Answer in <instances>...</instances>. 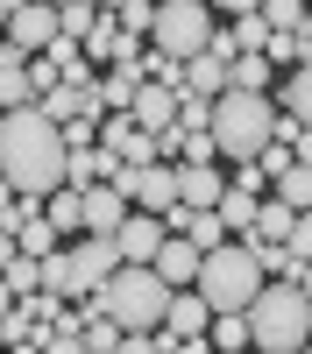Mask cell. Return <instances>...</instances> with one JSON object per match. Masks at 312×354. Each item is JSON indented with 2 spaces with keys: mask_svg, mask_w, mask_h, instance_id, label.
Segmentation results:
<instances>
[{
  "mask_svg": "<svg viewBox=\"0 0 312 354\" xmlns=\"http://www.w3.org/2000/svg\"><path fill=\"white\" fill-rule=\"evenodd\" d=\"M170 283L156 262H121L107 283H100V305L121 319V326H163V312H170Z\"/></svg>",
  "mask_w": 312,
  "mask_h": 354,
  "instance_id": "cell-5",
  "label": "cell"
},
{
  "mask_svg": "<svg viewBox=\"0 0 312 354\" xmlns=\"http://www.w3.org/2000/svg\"><path fill=\"white\" fill-rule=\"evenodd\" d=\"M206 326H213V305L185 283V290H170V312H163V326H156V347L163 354H199V347H213Z\"/></svg>",
  "mask_w": 312,
  "mask_h": 354,
  "instance_id": "cell-7",
  "label": "cell"
},
{
  "mask_svg": "<svg viewBox=\"0 0 312 354\" xmlns=\"http://www.w3.org/2000/svg\"><path fill=\"white\" fill-rule=\"evenodd\" d=\"M291 227H298V205L270 192L263 205H255V234H248V241H291Z\"/></svg>",
  "mask_w": 312,
  "mask_h": 354,
  "instance_id": "cell-17",
  "label": "cell"
},
{
  "mask_svg": "<svg viewBox=\"0 0 312 354\" xmlns=\"http://www.w3.org/2000/svg\"><path fill=\"white\" fill-rule=\"evenodd\" d=\"M178 121H185V128H213V100H206V93H185V100H178Z\"/></svg>",
  "mask_w": 312,
  "mask_h": 354,
  "instance_id": "cell-31",
  "label": "cell"
},
{
  "mask_svg": "<svg viewBox=\"0 0 312 354\" xmlns=\"http://www.w3.org/2000/svg\"><path fill=\"white\" fill-rule=\"evenodd\" d=\"M121 220H128V192L113 177L85 185V234H121Z\"/></svg>",
  "mask_w": 312,
  "mask_h": 354,
  "instance_id": "cell-11",
  "label": "cell"
},
{
  "mask_svg": "<svg viewBox=\"0 0 312 354\" xmlns=\"http://www.w3.org/2000/svg\"><path fill=\"white\" fill-rule=\"evenodd\" d=\"M291 149H298V163H312V128H298V142H291Z\"/></svg>",
  "mask_w": 312,
  "mask_h": 354,
  "instance_id": "cell-36",
  "label": "cell"
},
{
  "mask_svg": "<svg viewBox=\"0 0 312 354\" xmlns=\"http://www.w3.org/2000/svg\"><path fill=\"white\" fill-rule=\"evenodd\" d=\"M64 142H71V149H85V142H100V121H93V113H78V121H64Z\"/></svg>",
  "mask_w": 312,
  "mask_h": 354,
  "instance_id": "cell-33",
  "label": "cell"
},
{
  "mask_svg": "<svg viewBox=\"0 0 312 354\" xmlns=\"http://www.w3.org/2000/svg\"><path fill=\"white\" fill-rule=\"evenodd\" d=\"M263 283H270V277H263V262H255L248 241H220V248H206V262H199V283H192V290H199L213 312H248Z\"/></svg>",
  "mask_w": 312,
  "mask_h": 354,
  "instance_id": "cell-4",
  "label": "cell"
},
{
  "mask_svg": "<svg viewBox=\"0 0 312 354\" xmlns=\"http://www.w3.org/2000/svg\"><path fill=\"white\" fill-rule=\"evenodd\" d=\"M213 43V8L206 0H156V28H149V50L170 57H199Z\"/></svg>",
  "mask_w": 312,
  "mask_h": 354,
  "instance_id": "cell-6",
  "label": "cell"
},
{
  "mask_svg": "<svg viewBox=\"0 0 312 354\" xmlns=\"http://www.w3.org/2000/svg\"><path fill=\"white\" fill-rule=\"evenodd\" d=\"M57 21H64L71 43H85V36L100 28V8H93V0H64V8H57Z\"/></svg>",
  "mask_w": 312,
  "mask_h": 354,
  "instance_id": "cell-24",
  "label": "cell"
},
{
  "mask_svg": "<svg viewBox=\"0 0 312 354\" xmlns=\"http://www.w3.org/2000/svg\"><path fill=\"white\" fill-rule=\"evenodd\" d=\"M113 241H121V255H128V262H156V248L170 241V220L142 205V213H128V220H121V234H113Z\"/></svg>",
  "mask_w": 312,
  "mask_h": 354,
  "instance_id": "cell-10",
  "label": "cell"
},
{
  "mask_svg": "<svg viewBox=\"0 0 312 354\" xmlns=\"http://www.w3.org/2000/svg\"><path fill=\"white\" fill-rule=\"evenodd\" d=\"M305 28H312V0H305Z\"/></svg>",
  "mask_w": 312,
  "mask_h": 354,
  "instance_id": "cell-39",
  "label": "cell"
},
{
  "mask_svg": "<svg viewBox=\"0 0 312 354\" xmlns=\"http://www.w3.org/2000/svg\"><path fill=\"white\" fill-rule=\"evenodd\" d=\"M0 347H8V333H0Z\"/></svg>",
  "mask_w": 312,
  "mask_h": 354,
  "instance_id": "cell-41",
  "label": "cell"
},
{
  "mask_svg": "<svg viewBox=\"0 0 312 354\" xmlns=\"http://www.w3.org/2000/svg\"><path fill=\"white\" fill-rule=\"evenodd\" d=\"M298 290H305V298H312V262H298Z\"/></svg>",
  "mask_w": 312,
  "mask_h": 354,
  "instance_id": "cell-38",
  "label": "cell"
},
{
  "mask_svg": "<svg viewBox=\"0 0 312 354\" xmlns=\"http://www.w3.org/2000/svg\"><path fill=\"white\" fill-rule=\"evenodd\" d=\"M113 163H121V156H113L107 149V142H85V149H71V177H64V185H100V177H113Z\"/></svg>",
  "mask_w": 312,
  "mask_h": 354,
  "instance_id": "cell-18",
  "label": "cell"
},
{
  "mask_svg": "<svg viewBox=\"0 0 312 354\" xmlns=\"http://www.w3.org/2000/svg\"><path fill=\"white\" fill-rule=\"evenodd\" d=\"M64 255H71V298H93V290H100V283H107V277L128 262L113 234H78Z\"/></svg>",
  "mask_w": 312,
  "mask_h": 354,
  "instance_id": "cell-8",
  "label": "cell"
},
{
  "mask_svg": "<svg viewBox=\"0 0 312 354\" xmlns=\"http://www.w3.org/2000/svg\"><path fill=\"white\" fill-rule=\"evenodd\" d=\"M15 241H21L28 255H50V248H64V227H57L50 213H28V220L15 227Z\"/></svg>",
  "mask_w": 312,
  "mask_h": 354,
  "instance_id": "cell-20",
  "label": "cell"
},
{
  "mask_svg": "<svg viewBox=\"0 0 312 354\" xmlns=\"http://www.w3.org/2000/svg\"><path fill=\"white\" fill-rule=\"evenodd\" d=\"M0 106H36V78H28V64H0Z\"/></svg>",
  "mask_w": 312,
  "mask_h": 354,
  "instance_id": "cell-23",
  "label": "cell"
},
{
  "mask_svg": "<svg viewBox=\"0 0 312 354\" xmlns=\"http://www.w3.org/2000/svg\"><path fill=\"white\" fill-rule=\"evenodd\" d=\"M277 198H291L298 213L312 205V163H291V170H277Z\"/></svg>",
  "mask_w": 312,
  "mask_h": 354,
  "instance_id": "cell-28",
  "label": "cell"
},
{
  "mask_svg": "<svg viewBox=\"0 0 312 354\" xmlns=\"http://www.w3.org/2000/svg\"><path fill=\"white\" fill-rule=\"evenodd\" d=\"M255 205H263V198L241 192V185L220 192V220H227V234H235V241H248V234H255Z\"/></svg>",
  "mask_w": 312,
  "mask_h": 354,
  "instance_id": "cell-19",
  "label": "cell"
},
{
  "mask_svg": "<svg viewBox=\"0 0 312 354\" xmlns=\"http://www.w3.org/2000/svg\"><path fill=\"white\" fill-rule=\"evenodd\" d=\"M213 8H227V15H255L263 0H213Z\"/></svg>",
  "mask_w": 312,
  "mask_h": 354,
  "instance_id": "cell-35",
  "label": "cell"
},
{
  "mask_svg": "<svg viewBox=\"0 0 312 354\" xmlns=\"http://www.w3.org/2000/svg\"><path fill=\"white\" fill-rule=\"evenodd\" d=\"M199 262H206V248H199V241H185V234H170V241L156 248V270L178 283V290H185V283H199Z\"/></svg>",
  "mask_w": 312,
  "mask_h": 354,
  "instance_id": "cell-15",
  "label": "cell"
},
{
  "mask_svg": "<svg viewBox=\"0 0 312 354\" xmlns=\"http://www.w3.org/2000/svg\"><path fill=\"white\" fill-rule=\"evenodd\" d=\"M270 36H277V28H270L263 8H255V15H235V50H270Z\"/></svg>",
  "mask_w": 312,
  "mask_h": 354,
  "instance_id": "cell-27",
  "label": "cell"
},
{
  "mask_svg": "<svg viewBox=\"0 0 312 354\" xmlns=\"http://www.w3.org/2000/svg\"><path fill=\"white\" fill-rule=\"evenodd\" d=\"M248 248H255V262H263V277H298L291 241H248Z\"/></svg>",
  "mask_w": 312,
  "mask_h": 354,
  "instance_id": "cell-26",
  "label": "cell"
},
{
  "mask_svg": "<svg viewBox=\"0 0 312 354\" xmlns=\"http://www.w3.org/2000/svg\"><path fill=\"white\" fill-rule=\"evenodd\" d=\"M43 290H50V298H71V255L64 248L43 255Z\"/></svg>",
  "mask_w": 312,
  "mask_h": 354,
  "instance_id": "cell-29",
  "label": "cell"
},
{
  "mask_svg": "<svg viewBox=\"0 0 312 354\" xmlns=\"http://www.w3.org/2000/svg\"><path fill=\"white\" fill-rule=\"evenodd\" d=\"M291 255H298V262H312V205H305L298 227H291Z\"/></svg>",
  "mask_w": 312,
  "mask_h": 354,
  "instance_id": "cell-34",
  "label": "cell"
},
{
  "mask_svg": "<svg viewBox=\"0 0 312 354\" xmlns=\"http://www.w3.org/2000/svg\"><path fill=\"white\" fill-rule=\"evenodd\" d=\"M0 121H8V106H0Z\"/></svg>",
  "mask_w": 312,
  "mask_h": 354,
  "instance_id": "cell-40",
  "label": "cell"
},
{
  "mask_svg": "<svg viewBox=\"0 0 312 354\" xmlns=\"http://www.w3.org/2000/svg\"><path fill=\"white\" fill-rule=\"evenodd\" d=\"M8 312H15V283L0 277V319H8Z\"/></svg>",
  "mask_w": 312,
  "mask_h": 354,
  "instance_id": "cell-37",
  "label": "cell"
},
{
  "mask_svg": "<svg viewBox=\"0 0 312 354\" xmlns=\"http://www.w3.org/2000/svg\"><path fill=\"white\" fill-rule=\"evenodd\" d=\"M135 205L170 213V205H178V163H142L135 170Z\"/></svg>",
  "mask_w": 312,
  "mask_h": 354,
  "instance_id": "cell-14",
  "label": "cell"
},
{
  "mask_svg": "<svg viewBox=\"0 0 312 354\" xmlns=\"http://www.w3.org/2000/svg\"><path fill=\"white\" fill-rule=\"evenodd\" d=\"M270 28H305V0H263Z\"/></svg>",
  "mask_w": 312,
  "mask_h": 354,
  "instance_id": "cell-32",
  "label": "cell"
},
{
  "mask_svg": "<svg viewBox=\"0 0 312 354\" xmlns=\"http://www.w3.org/2000/svg\"><path fill=\"white\" fill-rule=\"evenodd\" d=\"M277 142V100L270 93H248V85H227L213 100V149L227 163H248Z\"/></svg>",
  "mask_w": 312,
  "mask_h": 354,
  "instance_id": "cell-3",
  "label": "cell"
},
{
  "mask_svg": "<svg viewBox=\"0 0 312 354\" xmlns=\"http://www.w3.org/2000/svg\"><path fill=\"white\" fill-rule=\"evenodd\" d=\"M149 28H156V0H121V36H149Z\"/></svg>",
  "mask_w": 312,
  "mask_h": 354,
  "instance_id": "cell-30",
  "label": "cell"
},
{
  "mask_svg": "<svg viewBox=\"0 0 312 354\" xmlns=\"http://www.w3.org/2000/svg\"><path fill=\"white\" fill-rule=\"evenodd\" d=\"M178 100H185L178 85H156V78H149V85H142V93H135V106H128V113H135V121L149 128V135H163L170 121H178Z\"/></svg>",
  "mask_w": 312,
  "mask_h": 354,
  "instance_id": "cell-13",
  "label": "cell"
},
{
  "mask_svg": "<svg viewBox=\"0 0 312 354\" xmlns=\"http://www.w3.org/2000/svg\"><path fill=\"white\" fill-rule=\"evenodd\" d=\"M284 113H298V128H312V64H298L291 78H284Z\"/></svg>",
  "mask_w": 312,
  "mask_h": 354,
  "instance_id": "cell-21",
  "label": "cell"
},
{
  "mask_svg": "<svg viewBox=\"0 0 312 354\" xmlns=\"http://www.w3.org/2000/svg\"><path fill=\"white\" fill-rule=\"evenodd\" d=\"M0 277L15 283V298H36V290H43V255H28V248H21V255H15Z\"/></svg>",
  "mask_w": 312,
  "mask_h": 354,
  "instance_id": "cell-22",
  "label": "cell"
},
{
  "mask_svg": "<svg viewBox=\"0 0 312 354\" xmlns=\"http://www.w3.org/2000/svg\"><path fill=\"white\" fill-rule=\"evenodd\" d=\"M270 71H277V64H270L263 50H241V57H235V85H248V93H270Z\"/></svg>",
  "mask_w": 312,
  "mask_h": 354,
  "instance_id": "cell-25",
  "label": "cell"
},
{
  "mask_svg": "<svg viewBox=\"0 0 312 354\" xmlns=\"http://www.w3.org/2000/svg\"><path fill=\"white\" fill-rule=\"evenodd\" d=\"M248 340L263 354H298L312 347V298L298 290V277H270L248 305Z\"/></svg>",
  "mask_w": 312,
  "mask_h": 354,
  "instance_id": "cell-2",
  "label": "cell"
},
{
  "mask_svg": "<svg viewBox=\"0 0 312 354\" xmlns=\"http://www.w3.org/2000/svg\"><path fill=\"white\" fill-rule=\"evenodd\" d=\"M0 21H8V43H21L28 57H36V50H50L57 36H64V21H57V0H15V8L0 15Z\"/></svg>",
  "mask_w": 312,
  "mask_h": 354,
  "instance_id": "cell-9",
  "label": "cell"
},
{
  "mask_svg": "<svg viewBox=\"0 0 312 354\" xmlns=\"http://www.w3.org/2000/svg\"><path fill=\"white\" fill-rule=\"evenodd\" d=\"M220 192H227V177L213 170V156L206 163H178V198L185 205H220Z\"/></svg>",
  "mask_w": 312,
  "mask_h": 354,
  "instance_id": "cell-16",
  "label": "cell"
},
{
  "mask_svg": "<svg viewBox=\"0 0 312 354\" xmlns=\"http://www.w3.org/2000/svg\"><path fill=\"white\" fill-rule=\"evenodd\" d=\"M227 85H235V57H220V50H199V57H185V93H206V100H220Z\"/></svg>",
  "mask_w": 312,
  "mask_h": 354,
  "instance_id": "cell-12",
  "label": "cell"
},
{
  "mask_svg": "<svg viewBox=\"0 0 312 354\" xmlns=\"http://www.w3.org/2000/svg\"><path fill=\"white\" fill-rule=\"evenodd\" d=\"M57 8H64V0H57Z\"/></svg>",
  "mask_w": 312,
  "mask_h": 354,
  "instance_id": "cell-42",
  "label": "cell"
},
{
  "mask_svg": "<svg viewBox=\"0 0 312 354\" xmlns=\"http://www.w3.org/2000/svg\"><path fill=\"white\" fill-rule=\"evenodd\" d=\"M0 170H8L15 192L50 198V192L71 177V142H64V128H57L43 106H8V121H0Z\"/></svg>",
  "mask_w": 312,
  "mask_h": 354,
  "instance_id": "cell-1",
  "label": "cell"
}]
</instances>
